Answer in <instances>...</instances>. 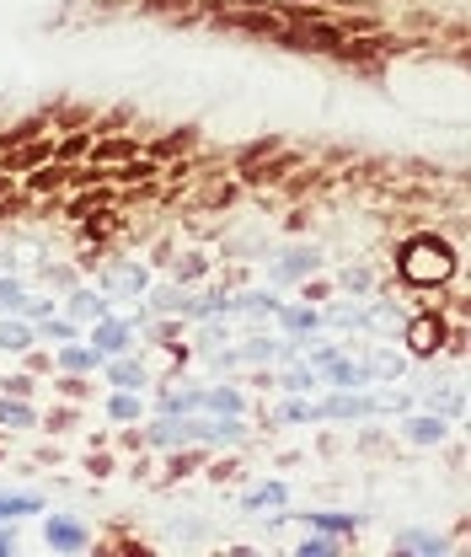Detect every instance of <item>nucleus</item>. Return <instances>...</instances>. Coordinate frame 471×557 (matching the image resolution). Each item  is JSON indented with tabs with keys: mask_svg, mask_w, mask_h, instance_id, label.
I'll return each mask as SVG.
<instances>
[{
	"mask_svg": "<svg viewBox=\"0 0 471 557\" xmlns=\"http://www.w3.org/2000/svg\"><path fill=\"white\" fill-rule=\"evenodd\" d=\"M33 338H38V333H33V327H22L16 317L0 327V348H11V354H27V348H33Z\"/></svg>",
	"mask_w": 471,
	"mask_h": 557,
	"instance_id": "nucleus-15",
	"label": "nucleus"
},
{
	"mask_svg": "<svg viewBox=\"0 0 471 557\" xmlns=\"http://www.w3.org/2000/svg\"><path fill=\"white\" fill-rule=\"evenodd\" d=\"M97 547V531L86 525V520H75V515H44V553H91Z\"/></svg>",
	"mask_w": 471,
	"mask_h": 557,
	"instance_id": "nucleus-2",
	"label": "nucleus"
},
{
	"mask_svg": "<svg viewBox=\"0 0 471 557\" xmlns=\"http://www.w3.org/2000/svg\"><path fill=\"white\" fill-rule=\"evenodd\" d=\"M86 156H91V129H65V135H54V161L75 166V161H86Z\"/></svg>",
	"mask_w": 471,
	"mask_h": 557,
	"instance_id": "nucleus-10",
	"label": "nucleus"
},
{
	"mask_svg": "<svg viewBox=\"0 0 471 557\" xmlns=\"http://www.w3.org/2000/svg\"><path fill=\"white\" fill-rule=\"evenodd\" d=\"M456 269H461V258H456V247L439 231H412L397 247V278L407 289H429L434 306H439V289H450Z\"/></svg>",
	"mask_w": 471,
	"mask_h": 557,
	"instance_id": "nucleus-1",
	"label": "nucleus"
},
{
	"mask_svg": "<svg viewBox=\"0 0 471 557\" xmlns=\"http://www.w3.org/2000/svg\"><path fill=\"white\" fill-rule=\"evenodd\" d=\"M311 531H333V536H354L359 531V515H327V509H311V515H300Z\"/></svg>",
	"mask_w": 471,
	"mask_h": 557,
	"instance_id": "nucleus-12",
	"label": "nucleus"
},
{
	"mask_svg": "<svg viewBox=\"0 0 471 557\" xmlns=\"http://www.w3.org/2000/svg\"><path fill=\"white\" fill-rule=\"evenodd\" d=\"M263 504H284V487L269 483V487H258V493L247 498V509H263Z\"/></svg>",
	"mask_w": 471,
	"mask_h": 557,
	"instance_id": "nucleus-20",
	"label": "nucleus"
},
{
	"mask_svg": "<svg viewBox=\"0 0 471 557\" xmlns=\"http://www.w3.org/2000/svg\"><path fill=\"white\" fill-rule=\"evenodd\" d=\"M0 429H38V408L27 397H0Z\"/></svg>",
	"mask_w": 471,
	"mask_h": 557,
	"instance_id": "nucleus-9",
	"label": "nucleus"
},
{
	"mask_svg": "<svg viewBox=\"0 0 471 557\" xmlns=\"http://www.w3.org/2000/svg\"><path fill=\"white\" fill-rule=\"evenodd\" d=\"M284 327H289V333H300V327L311 333V327H317V311H289V317H284Z\"/></svg>",
	"mask_w": 471,
	"mask_h": 557,
	"instance_id": "nucleus-21",
	"label": "nucleus"
},
{
	"mask_svg": "<svg viewBox=\"0 0 471 557\" xmlns=\"http://www.w3.org/2000/svg\"><path fill=\"white\" fill-rule=\"evenodd\" d=\"M102 364H108V359L91 344H75V338H70V344L60 348V370H70V375H91V370H102Z\"/></svg>",
	"mask_w": 471,
	"mask_h": 557,
	"instance_id": "nucleus-7",
	"label": "nucleus"
},
{
	"mask_svg": "<svg viewBox=\"0 0 471 557\" xmlns=\"http://www.w3.org/2000/svg\"><path fill=\"white\" fill-rule=\"evenodd\" d=\"M450 333H461V327H450V317L439 311V306H429V311H418L412 322H407V354H418V359H434Z\"/></svg>",
	"mask_w": 471,
	"mask_h": 557,
	"instance_id": "nucleus-3",
	"label": "nucleus"
},
{
	"mask_svg": "<svg viewBox=\"0 0 471 557\" xmlns=\"http://www.w3.org/2000/svg\"><path fill=\"white\" fill-rule=\"evenodd\" d=\"M44 498L38 493H0V520H22V515H38Z\"/></svg>",
	"mask_w": 471,
	"mask_h": 557,
	"instance_id": "nucleus-14",
	"label": "nucleus"
},
{
	"mask_svg": "<svg viewBox=\"0 0 471 557\" xmlns=\"http://www.w3.org/2000/svg\"><path fill=\"white\" fill-rule=\"evenodd\" d=\"M108 413L119 418V423H129V418H139V397H135V392H124V386H119V392L108 397Z\"/></svg>",
	"mask_w": 471,
	"mask_h": 557,
	"instance_id": "nucleus-17",
	"label": "nucleus"
},
{
	"mask_svg": "<svg viewBox=\"0 0 471 557\" xmlns=\"http://www.w3.org/2000/svg\"><path fill=\"white\" fill-rule=\"evenodd\" d=\"M135 156H145V139L139 135H91V166H129Z\"/></svg>",
	"mask_w": 471,
	"mask_h": 557,
	"instance_id": "nucleus-5",
	"label": "nucleus"
},
{
	"mask_svg": "<svg viewBox=\"0 0 471 557\" xmlns=\"http://www.w3.org/2000/svg\"><path fill=\"white\" fill-rule=\"evenodd\" d=\"M295 553L300 557H337L343 553V542H337V536H300V542H295Z\"/></svg>",
	"mask_w": 471,
	"mask_h": 557,
	"instance_id": "nucleus-16",
	"label": "nucleus"
},
{
	"mask_svg": "<svg viewBox=\"0 0 471 557\" xmlns=\"http://www.w3.org/2000/svg\"><path fill=\"white\" fill-rule=\"evenodd\" d=\"M44 161H54V129L22 139V145H11V150H0V166H5L11 177H27V172H38Z\"/></svg>",
	"mask_w": 471,
	"mask_h": 557,
	"instance_id": "nucleus-4",
	"label": "nucleus"
},
{
	"mask_svg": "<svg viewBox=\"0 0 471 557\" xmlns=\"http://www.w3.org/2000/svg\"><path fill=\"white\" fill-rule=\"evenodd\" d=\"M0 306H11V311H22V306H27V295H22V284H0Z\"/></svg>",
	"mask_w": 471,
	"mask_h": 557,
	"instance_id": "nucleus-22",
	"label": "nucleus"
},
{
	"mask_svg": "<svg viewBox=\"0 0 471 557\" xmlns=\"http://www.w3.org/2000/svg\"><path fill=\"white\" fill-rule=\"evenodd\" d=\"M70 311H75V317H102V295H91V289H75V295H70Z\"/></svg>",
	"mask_w": 471,
	"mask_h": 557,
	"instance_id": "nucleus-18",
	"label": "nucleus"
},
{
	"mask_svg": "<svg viewBox=\"0 0 471 557\" xmlns=\"http://www.w3.org/2000/svg\"><path fill=\"white\" fill-rule=\"evenodd\" d=\"M108 381H113V386H124V392H139V386H145V370H139L129 354H113V370H108Z\"/></svg>",
	"mask_w": 471,
	"mask_h": 557,
	"instance_id": "nucleus-13",
	"label": "nucleus"
},
{
	"mask_svg": "<svg viewBox=\"0 0 471 557\" xmlns=\"http://www.w3.org/2000/svg\"><path fill=\"white\" fill-rule=\"evenodd\" d=\"M392 553H407V557H439V553H445V542H439L434 531H402V536H392Z\"/></svg>",
	"mask_w": 471,
	"mask_h": 557,
	"instance_id": "nucleus-8",
	"label": "nucleus"
},
{
	"mask_svg": "<svg viewBox=\"0 0 471 557\" xmlns=\"http://www.w3.org/2000/svg\"><path fill=\"white\" fill-rule=\"evenodd\" d=\"M16 553V520H0V557Z\"/></svg>",
	"mask_w": 471,
	"mask_h": 557,
	"instance_id": "nucleus-23",
	"label": "nucleus"
},
{
	"mask_svg": "<svg viewBox=\"0 0 471 557\" xmlns=\"http://www.w3.org/2000/svg\"><path fill=\"white\" fill-rule=\"evenodd\" d=\"M11 194H16V177H11V172L0 166V199H11Z\"/></svg>",
	"mask_w": 471,
	"mask_h": 557,
	"instance_id": "nucleus-24",
	"label": "nucleus"
},
{
	"mask_svg": "<svg viewBox=\"0 0 471 557\" xmlns=\"http://www.w3.org/2000/svg\"><path fill=\"white\" fill-rule=\"evenodd\" d=\"M407 434H412L418 445H434V440H439V418H418V423H412Z\"/></svg>",
	"mask_w": 471,
	"mask_h": 557,
	"instance_id": "nucleus-19",
	"label": "nucleus"
},
{
	"mask_svg": "<svg viewBox=\"0 0 471 557\" xmlns=\"http://www.w3.org/2000/svg\"><path fill=\"white\" fill-rule=\"evenodd\" d=\"M91 348H97L102 359L129 354V348H135V322H124V317H97V322H91Z\"/></svg>",
	"mask_w": 471,
	"mask_h": 557,
	"instance_id": "nucleus-6",
	"label": "nucleus"
},
{
	"mask_svg": "<svg viewBox=\"0 0 471 557\" xmlns=\"http://www.w3.org/2000/svg\"><path fill=\"white\" fill-rule=\"evenodd\" d=\"M194 129H183V135H161V139H145V156L150 161H172V156H188V145H194Z\"/></svg>",
	"mask_w": 471,
	"mask_h": 557,
	"instance_id": "nucleus-11",
	"label": "nucleus"
}]
</instances>
